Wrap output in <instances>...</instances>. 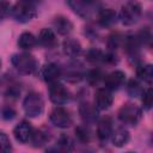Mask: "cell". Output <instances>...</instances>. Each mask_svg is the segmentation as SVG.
I'll list each match as a JSON object with an SVG mask.
<instances>
[{"label":"cell","instance_id":"cell-1","mask_svg":"<svg viewBox=\"0 0 153 153\" xmlns=\"http://www.w3.org/2000/svg\"><path fill=\"white\" fill-rule=\"evenodd\" d=\"M12 17L19 23H27L32 20L36 14V6L33 2L30 1H18L11 7Z\"/></svg>","mask_w":153,"mask_h":153},{"label":"cell","instance_id":"cell-2","mask_svg":"<svg viewBox=\"0 0 153 153\" xmlns=\"http://www.w3.org/2000/svg\"><path fill=\"white\" fill-rule=\"evenodd\" d=\"M11 62L13 67L22 74L29 75L32 74L37 69V60L29 53H20V54H14L11 59Z\"/></svg>","mask_w":153,"mask_h":153},{"label":"cell","instance_id":"cell-3","mask_svg":"<svg viewBox=\"0 0 153 153\" xmlns=\"http://www.w3.org/2000/svg\"><path fill=\"white\" fill-rule=\"evenodd\" d=\"M141 13H142V10H141V5L139 2L128 1L124 5H122V7H121V11H120L121 23L123 25L130 26L140 19Z\"/></svg>","mask_w":153,"mask_h":153},{"label":"cell","instance_id":"cell-4","mask_svg":"<svg viewBox=\"0 0 153 153\" xmlns=\"http://www.w3.org/2000/svg\"><path fill=\"white\" fill-rule=\"evenodd\" d=\"M23 108L24 111L26 114V116L29 117H38L41 116V114L44 110V102L42 96L38 92H30L23 102Z\"/></svg>","mask_w":153,"mask_h":153},{"label":"cell","instance_id":"cell-5","mask_svg":"<svg viewBox=\"0 0 153 153\" xmlns=\"http://www.w3.org/2000/svg\"><path fill=\"white\" fill-rule=\"evenodd\" d=\"M141 116H142L141 109L133 103H126L118 110L120 121L129 126H136L141 120Z\"/></svg>","mask_w":153,"mask_h":153},{"label":"cell","instance_id":"cell-6","mask_svg":"<svg viewBox=\"0 0 153 153\" xmlns=\"http://www.w3.org/2000/svg\"><path fill=\"white\" fill-rule=\"evenodd\" d=\"M49 98L56 105H63L71 99L69 91L60 82H54L49 86Z\"/></svg>","mask_w":153,"mask_h":153},{"label":"cell","instance_id":"cell-7","mask_svg":"<svg viewBox=\"0 0 153 153\" xmlns=\"http://www.w3.org/2000/svg\"><path fill=\"white\" fill-rule=\"evenodd\" d=\"M49 117H50V122L57 128L65 129V128L71 127V124H72V117L69 115V111L60 105L56 106L55 109H53Z\"/></svg>","mask_w":153,"mask_h":153},{"label":"cell","instance_id":"cell-8","mask_svg":"<svg viewBox=\"0 0 153 153\" xmlns=\"http://www.w3.org/2000/svg\"><path fill=\"white\" fill-rule=\"evenodd\" d=\"M67 5L81 18H88L94 10L97 8L98 4L93 1H80V0H74V1H68Z\"/></svg>","mask_w":153,"mask_h":153},{"label":"cell","instance_id":"cell-9","mask_svg":"<svg viewBox=\"0 0 153 153\" xmlns=\"http://www.w3.org/2000/svg\"><path fill=\"white\" fill-rule=\"evenodd\" d=\"M114 98L109 90L98 88L94 94V108L97 110H108L112 105Z\"/></svg>","mask_w":153,"mask_h":153},{"label":"cell","instance_id":"cell-10","mask_svg":"<svg viewBox=\"0 0 153 153\" xmlns=\"http://www.w3.org/2000/svg\"><path fill=\"white\" fill-rule=\"evenodd\" d=\"M41 75H42V79L45 82L54 84V82H57V80L62 75V71L56 63H51L50 62V63H47V65H44L42 67Z\"/></svg>","mask_w":153,"mask_h":153},{"label":"cell","instance_id":"cell-11","mask_svg":"<svg viewBox=\"0 0 153 153\" xmlns=\"http://www.w3.org/2000/svg\"><path fill=\"white\" fill-rule=\"evenodd\" d=\"M124 80H126V74L122 71H114L104 76L105 88L109 90L110 92L114 90H118L124 84Z\"/></svg>","mask_w":153,"mask_h":153},{"label":"cell","instance_id":"cell-12","mask_svg":"<svg viewBox=\"0 0 153 153\" xmlns=\"http://www.w3.org/2000/svg\"><path fill=\"white\" fill-rule=\"evenodd\" d=\"M32 127L27 121H22L19 124L16 126V128L13 129V135L16 137V140L20 143H26L30 141L31 134H32Z\"/></svg>","mask_w":153,"mask_h":153},{"label":"cell","instance_id":"cell-13","mask_svg":"<svg viewBox=\"0 0 153 153\" xmlns=\"http://www.w3.org/2000/svg\"><path fill=\"white\" fill-rule=\"evenodd\" d=\"M37 43H39L44 48H54L57 44L55 32L51 29H48V27L42 29L39 31L38 37H37Z\"/></svg>","mask_w":153,"mask_h":153},{"label":"cell","instance_id":"cell-14","mask_svg":"<svg viewBox=\"0 0 153 153\" xmlns=\"http://www.w3.org/2000/svg\"><path fill=\"white\" fill-rule=\"evenodd\" d=\"M112 121L110 117H103L97 126V136L100 141H106L112 134Z\"/></svg>","mask_w":153,"mask_h":153},{"label":"cell","instance_id":"cell-15","mask_svg":"<svg viewBox=\"0 0 153 153\" xmlns=\"http://www.w3.org/2000/svg\"><path fill=\"white\" fill-rule=\"evenodd\" d=\"M54 29L60 35H68L73 29V23L65 16H56L53 20Z\"/></svg>","mask_w":153,"mask_h":153},{"label":"cell","instance_id":"cell-16","mask_svg":"<svg viewBox=\"0 0 153 153\" xmlns=\"http://www.w3.org/2000/svg\"><path fill=\"white\" fill-rule=\"evenodd\" d=\"M62 50L65 55L69 57H76L81 53V44L75 38H66L62 43Z\"/></svg>","mask_w":153,"mask_h":153},{"label":"cell","instance_id":"cell-17","mask_svg":"<svg viewBox=\"0 0 153 153\" xmlns=\"http://www.w3.org/2000/svg\"><path fill=\"white\" fill-rule=\"evenodd\" d=\"M98 22L102 26H110L116 22V12L112 8H100L98 11Z\"/></svg>","mask_w":153,"mask_h":153},{"label":"cell","instance_id":"cell-18","mask_svg":"<svg viewBox=\"0 0 153 153\" xmlns=\"http://www.w3.org/2000/svg\"><path fill=\"white\" fill-rule=\"evenodd\" d=\"M111 139H112V145L114 146H116V147H123L129 141L130 135H129V131L127 129H124V128H117L115 131H112Z\"/></svg>","mask_w":153,"mask_h":153},{"label":"cell","instance_id":"cell-19","mask_svg":"<svg viewBox=\"0 0 153 153\" xmlns=\"http://www.w3.org/2000/svg\"><path fill=\"white\" fill-rule=\"evenodd\" d=\"M72 148H73L72 141L68 137L62 136L59 140V142L56 143V146L50 147L49 149H47L45 153H71L72 152Z\"/></svg>","mask_w":153,"mask_h":153},{"label":"cell","instance_id":"cell-20","mask_svg":"<svg viewBox=\"0 0 153 153\" xmlns=\"http://www.w3.org/2000/svg\"><path fill=\"white\" fill-rule=\"evenodd\" d=\"M37 44V38L31 32H23L18 38V47L23 50H30Z\"/></svg>","mask_w":153,"mask_h":153},{"label":"cell","instance_id":"cell-21","mask_svg":"<svg viewBox=\"0 0 153 153\" xmlns=\"http://www.w3.org/2000/svg\"><path fill=\"white\" fill-rule=\"evenodd\" d=\"M79 112L84 121L86 122H93L97 117V109L94 105H91L90 103H82L79 108Z\"/></svg>","mask_w":153,"mask_h":153},{"label":"cell","instance_id":"cell-22","mask_svg":"<svg viewBox=\"0 0 153 153\" xmlns=\"http://www.w3.org/2000/svg\"><path fill=\"white\" fill-rule=\"evenodd\" d=\"M136 75L147 84H151L153 80V67L152 65H141L136 68Z\"/></svg>","mask_w":153,"mask_h":153},{"label":"cell","instance_id":"cell-23","mask_svg":"<svg viewBox=\"0 0 153 153\" xmlns=\"http://www.w3.org/2000/svg\"><path fill=\"white\" fill-rule=\"evenodd\" d=\"M48 139L49 137H48L45 131H43L42 129H36V130H32L30 142L33 147H41L48 141Z\"/></svg>","mask_w":153,"mask_h":153},{"label":"cell","instance_id":"cell-24","mask_svg":"<svg viewBox=\"0 0 153 153\" xmlns=\"http://www.w3.org/2000/svg\"><path fill=\"white\" fill-rule=\"evenodd\" d=\"M103 59H104V54L99 49L92 48V49L87 50V53H86V60L91 63L100 62V61H103Z\"/></svg>","mask_w":153,"mask_h":153},{"label":"cell","instance_id":"cell-25","mask_svg":"<svg viewBox=\"0 0 153 153\" xmlns=\"http://www.w3.org/2000/svg\"><path fill=\"white\" fill-rule=\"evenodd\" d=\"M0 153H12V145L5 133H0Z\"/></svg>","mask_w":153,"mask_h":153},{"label":"cell","instance_id":"cell-26","mask_svg":"<svg viewBox=\"0 0 153 153\" xmlns=\"http://www.w3.org/2000/svg\"><path fill=\"white\" fill-rule=\"evenodd\" d=\"M103 78V74L100 72V69L98 68H94V69H91L87 74H86V79L87 81L91 84V85H96L99 82V80Z\"/></svg>","mask_w":153,"mask_h":153},{"label":"cell","instance_id":"cell-27","mask_svg":"<svg viewBox=\"0 0 153 153\" xmlns=\"http://www.w3.org/2000/svg\"><path fill=\"white\" fill-rule=\"evenodd\" d=\"M152 104H153V96H152V88H147L146 91L142 92V105H143V109L146 110H149L152 108Z\"/></svg>","mask_w":153,"mask_h":153},{"label":"cell","instance_id":"cell-28","mask_svg":"<svg viewBox=\"0 0 153 153\" xmlns=\"http://www.w3.org/2000/svg\"><path fill=\"white\" fill-rule=\"evenodd\" d=\"M75 135H76V137H78L81 142H88V140H90L88 130H87L84 126H79V127L75 128Z\"/></svg>","mask_w":153,"mask_h":153},{"label":"cell","instance_id":"cell-29","mask_svg":"<svg viewBox=\"0 0 153 153\" xmlns=\"http://www.w3.org/2000/svg\"><path fill=\"white\" fill-rule=\"evenodd\" d=\"M128 93L131 96V97H136L139 96L140 93H142V90L139 85V82L136 80H130L129 84H128Z\"/></svg>","mask_w":153,"mask_h":153},{"label":"cell","instance_id":"cell-30","mask_svg":"<svg viewBox=\"0 0 153 153\" xmlns=\"http://www.w3.org/2000/svg\"><path fill=\"white\" fill-rule=\"evenodd\" d=\"M120 42H121L120 35H118V33H115V35H111V36L109 37V39H108V45H109L110 49H116V48L118 47Z\"/></svg>","mask_w":153,"mask_h":153},{"label":"cell","instance_id":"cell-31","mask_svg":"<svg viewBox=\"0 0 153 153\" xmlns=\"http://www.w3.org/2000/svg\"><path fill=\"white\" fill-rule=\"evenodd\" d=\"M11 12V5L6 1H0V20H2Z\"/></svg>","mask_w":153,"mask_h":153},{"label":"cell","instance_id":"cell-32","mask_svg":"<svg viewBox=\"0 0 153 153\" xmlns=\"http://www.w3.org/2000/svg\"><path fill=\"white\" fill-rule=\"evenodd\" d=\"M16 116V111L11 106H5L1 109V117L5 120H12Z\"/></svg>","mask_w":153,"mask_h":153},{"label":"cell","instance_id":"cell-33","mask_svg":"<svg viewBox=\"0 0 153 153\" xmlns=\"http://www.w3.org/2000/svg\"><path fill=\"white\" fill-rule=\"evenodd\" d=\"M126 153H135V152H126Z\"/></svg>","mask_w":153,"mask_h":153},{"label":"cell","instance_id":"cell-34","mask_svg":"<svg viewBox=\"0 0 153 153\" xmlns=\"http://www.w3.org/2000/svg\"><path fill=\"white\" fill-rule=\"evenodd\" d=\"M0 68H1V60H0Z\"/></svg>","mask_w":153,"mask_h":153}]
</instances>
